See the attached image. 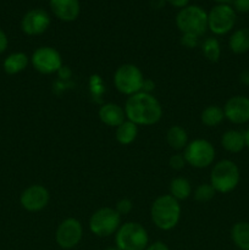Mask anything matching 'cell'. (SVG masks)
Instances as JSON below:
<instances>
[{"instance_id": "obj_1", "label": "cell", "mask_w": 249, "mask_h": 250, "mask_svg": "<svg viewBox=\"0 0 249 250\" xmlns=\"http://www.w3.org/2000/svg\"><path fill=\"white\" fill-rule=\"evenodd\" d=\"M124 114L127 120L137 126H151L160 121L163 107L159 100L150 93L138 92L129 95L126 100Z\"/></svg>"}, {"instance_id": "obj_2", "label": "cell", "mask_w": 249, "mask_h": 250, "mask_svg": "<svg viewBox=\"0 0 249 250\" xmlns=\"http://www.w3.org/2000/svg\"><path fill=\"white\" fill-rule=\"evenodd\" d=\"M151 221L163 231L172 229L181 217V205L177 199L170 194L160 195L154 200L150 209Z\"/></svg>"}, {"instance_id": "obj_3", "label": "cell", "mask_w": 249, "mask_h": 250, "mask_svg": "<svg viewBox=\"0 0 249 250\" xmlns=\"http://www.w3.org/2000/svg\"><path fill=\"white\" fill-rule=\"evenodd\" d=\"M241 180L239 168L233 161L221 160L212 167L210 173V185L216 192L227 194L236 189Z\"/></svg>"}, {"instance_id": "obj_4", "label": "cell", "mask_w": 249, "mask_h": 250, "mask_svg": "<svg viewBox=\"0 0 249 250\" xmlns=\"http://www.w3.org/2000/svg\"><path fill=\"white\" fill-rule=\"evenodd\" d=\"M176 24L183 34L200 37L208 29V12L197 5H188L180 10L176 16Z\"/></svg>"}, {"instance_id": "obj_5", "label": "cell", "mask_w": 249, "mask_h": 250, "mask_svg": "<svg viewBox=\"0 0 249 250\" xmlns=\"http://www.w3.org/2000/svg\"><path fill=\"white\" fill-rule=\"evenodd\" d=\"M116 247L120 250H145L148 232L138 222H126L116 232Z\"/></svg>"}, {"instance_id": "obj_6", "label": "cell", "mask_w": 249, "mask_h": 250, "mask_svg": "<svg viewBox=\"0 0 249 250\" xmlns=\"http://www.w3.org/2000/svg\"><path fill=\"white\" fill-rule=\"evenodd\" d=\"M144 76L142 71L133 63H124L120 66L114 75V84L120 93L133 95L142 92Z\"/></svg>"}, {"instance_id": "obj_7", "label": "cell", "mask_w": 249, "mask_h": 250, "mask_svg": "<svg viewBox=\"0 0 249 250\" xmlns=\"http://www.w3.org/2000/svg\"><path fill=\"white\" fill-rule=\"evenodd\" d=\"M121 226V215L112 208H102L90 216L89 229L98 237H109Z\"/></svg>"}, {"instance_id": "obj_8", "label": "cell", "mask_w": 249, "mask_h": 250, "mask_svg": "<svg viewBox=\"0 0 249 250\" xmlns=\"http://www.w3.org/2000/svg\"><path fill=\"white\" fill-rule=\"evenodd\" d=\"M237 15L228 4H217L208 12V28L216 36H224L232 31Z\"/></svg>"}, {"instance_id": "obj_9", "label": "cell", "mask_w": 249, "mask_h": 250, "mask_svg": "<svg viewBox=\"0 0 249 250\" xmlns=\"http://www.w3.org/2000/svg\"><path fill=\"white\" fill-rule=\"evenodd\" d=\"M183 156L193 167L204 168L214 161L215 148L207 139H194L187 144Z\"/></svg>"}, {"instance_id": "obj_10", "label": "cell", "mask_w": 249, "mask_h": 250, "mask_svg": "<svg viewBox=\"0 0 249 250\" xmlns=\"http://www.w3.org/2000/svg\"><path fill=\"white\" fill-rule=\"evenodd\" d=\"M32 65L43 75H51L62 67V59L59 51L51 46H41L32 55Z\"/></svg>"}, {"instance_id": "obj_11", "label": "cell", "mask_w": 249, "mask_h": 250, "mask_svg": "<svg viewBox=\"0 0 249 250\" xmlns=\"http://www.w3.org/2000/svg\"><path fill=\"white\" fill-rule=\"evenodd\" d=\"M83 229L78 220L73 217L63 220L56 229V243L62 249H71L77 246L82 239Z\"/></svg>"}, {"instance_id": "obj_12", "label": "cell", "mask_w": 249, "mask_h": 250, "mask_svg": "<svg viewBox=\"0 0 249 250\" xmlns=\"http://www.w3.org/2000/svg\"><path fill=\"white\" fill-rule=\"evenodd\" d=\"M50 194L44 186L33 185L22 192L20 202L24 210L31 212H37L43 210L48 205Z\"/></svg>"}, {"instance_id": "obj_13", "label": "cell", "mask_w": 249, "mask_h": 250, "mask_svg": "<svg viewBox=\"0 0 249 250\" xmlns=\"http://www.w3.org/2000/svg\"><path fill=\"white\" fill-rule=\"evenodd\" d=\"M50 26V16L43 9L29 10L21 21V28L27 36H41Z\"/></svg>"}, {"instance_id": "obj_14", "label": "cell", "mask_w": 249, "mask_h": 250, "mask_svg": "<svg viewBox=\"0 0 249 250\" xmlns=\"http://www.w3.org/2000/svg\"><path fill=\"white\" fill-rule=\"evenodd\" d=\"M225 119L234 125H244L249 122V98L244 95H234L226 102L224 106Z\"/></svg>"}, {"instance_id": "obj_15", "label": "cell", "mask_w": 249, "mask_h": 250, "mask_svg": "<svg viewBox=\"0 0 249 250\" xmlns=\"http://www.w3.org/2000/svg\"><path fill=\"white\" fill-rule=\"evenodd\" d=\"M51 12L60 21L72 22L80 16V0H50Z\"/></svg>"}, {"instance_id": "obj_16", "label": "cell", "mask_w": 249, "mask_h": 250, "mask_svg": "<svg viewBox=\"0 0 249 250\" xmlns=\"http://www.w3.org/2000/svg\"><path fill=\"white\" fill-rule=\"evenodd\" d=\"M99 119L110 127H119L126 119L124 109L115 103H107L99 109Z\"/></svg>"}, {"instance_id": "obj_17", "label": "cell", "mask_w": 249, "mask_h": 250, "mask_svg": "<svg viewBox=\"0 0 249 250\" xmlns=\"http://www.w3.org/2000/svg\"><path fill=\"white\" fill-rule=\"evenodd\" d=\"M221 144L225 150H227L228 153H241L246 148L244 132L237 131V129L226 131L221 138Z\"/></svg>"}, {"instance_id": "obj_18", "label": "cell", "mask_w": 249, "mask_h": 250, "mask_svg": "<svg viewBox=\"0 0 249 250\" xmlns=\"http://www.w3.org/2000/svg\"><path fill=\"white\" fill-rule=\"evenodd\" d=\"M228 46L234 54H244L249 51V29L241 28L234 31L229 37Z\"/></svg>"}, {"instance_id": "obj_19", "label": "cell", "mask_w": 249, "mask_h": 250, "mask_svg": "<svg viewBox=\"0 0 249 250\" xmlns=\"http://www.w3.org/2000/svg\"><path fill=\"white\" fill-rule=\"evenodd\" d=\"M138 134V126L129 120H124L119 127H116V141L122 146H128V144L133 143L134 139L137 138Z\"/></svg>"}, {"instance_id": "obj_20", "label": "cell", "mask_w": 249, "mask_h": 250, "mask_svg": "<svg viewBox=\"0 0 249 250\" xmlns=\"http://www.w3.org/2000/svg\"><path fill=\"white\" fill-rule=\"evenodd\" d=\"M28 65V56L24 53H14L4 60L2 67L7 75H16L23 71Z\"/></svg>"}, {"instance_id": "obj_21", "label": "cell", "mask_w": 249, "mask_h": 250, "mask_svg": "<svg viewBox=\"0 0 249 250\" xmlns=\"http://www.w3.org/2000/svg\"><path fill=\"white\" fill-rule=\"evenodd\" d=\"M166 141L173 150H182L188 144V134L183 127L172 126L166 133Z\"/></svg>"}, {"instance_id": "obj_22", "label": "cell", "mask_w": 249, "mask_h": 250, "mask_svg": "<svg viewBox=\"0 0 249 250\" xmlns=\"http://www.w3.org/2000/svg\"><path fill=\"white\" fill-rule=\"evenodd\" d=\"M231 238L241 250H249V222L234 224L231 229Z\"/></svg>"}, {"instance_id": "obj_23", "label": "cell", "mask_w": 249, "mask_h": 250, "mask_svg": "<svg viewBox=\"0 0 249 250\" xmlns=\"http://www.w3.org/2000/svg\"><path fill=\"white\" fill-rule=\"evenodd\" d=\"M192 194L190 182L185 177H176L170 183V195L177 200L187 199Z\"/></svg>"}, {"instance_id": "obj_24", "label": "cell", "mask_w": 249, "mask_h": 250, "mask_svg": "<svg viewBox=\"0 0 249 250\" xmlns=\"http://www.w3.org/2000/svg\"><path fill=\"white\" fill-rule=\"evenodd\" d=\"M200 119H202V122L207 127L219 126L225 119L224 109L217 106V105H209V106L203 110Z\"/></svg>"}, {"instance_id": "obj_25", "label": "cell", "mask_w": 249, "mask_h": 250, "mask_svg": "<svg viewBox=\"0 0 249 250\" xmlns=\"http://www.w3.org/2000/svg\"><path fill=\"white\" fill-rule=\"evenodd\" d=\"M202 50L205 58L212 62H216L221 55V48H220V43L216 38L205 39Z\"/></svg>"}, {"instance_id": "obj_26", "label": "cell", "mask_w": 249, "mask_h": 250, "mask_svg": "<svg viewBox=\"0 0 249 250\" xmlns=\"http://www.w3.org/2000/svg\"><path fill=\"white\" fill-rule=\"evenodd\" d=\"M215 193L216 190L210 183H203V185L198 186L195 189L194 199L199 203H207L215 197Z\"/></svg>"}, {"instance_id": "obj_27", "label": "cell", "mask_w": 249, "mask_h": 250, "mask_svg": "<svg viewBox=\"0 0 249 250\" xmlns=\"http://www.w3.org/2000/svg\"><path fill=\"white\" fill-rule=\"evenodd\" d=\"M186 164H187V161H186L185 156H183L182 154H175V155L171 156L170 160H168V165H170V167L176 171L182 170V168L186 166Z\"/></svg>"}, {"instance_id": "obj_28", "label": "cell", "mask_w": 249, "mask_h": 250, "mask_svg": "<svg viewBox=\"0 0 249 250\" xmlns=\"http://www.w3.org/2000/svg\"><path fill=\"white\" fill-rule=\"evenodd\" d=\"M132 209H133V204H132V202L129 199H127V198H124V199L119 200L116 204V211L119 212L120 215H127L129 214V212L132 211Z\"/></svg>"}, {"instance_id": "obj_29", "label": "cell", "mask_w": 249, "mask_h": 250, "mask_svg": "<svg viewBox=\"0 0 249 250\" xmlns=\"http://www.w3.org/2000/svg\"><path fill=\"white\" fill-rule=\"evenodd\" d=\"M232 7L239 14H248L249 12V0H232Z\"/></svg>"}, {"instance_id": "obj_30", "label": "cell", "mask_w": 249, "mask_h": 250, "mask_svg": "<svg viewBox=\"0 0 249 250\" xmlns=\"http://www.w3.org/2000/svg\"><path fill=\"white\" fill-rule=\"evenodd\" d=\"M198 39H199V37H195L193 34H183L182 38H181V44L186 48L192 49L198 45Z\"/></svg>"}, {"instance_id": "obj_31", "label": "cell", "mask_w": 249, "mask_h": 250, "mask_svg": "<svg viewBox=\"0 0 249 250\" xmlns=\"http://www.w3.org/2000/svg\"><path fill=\"white\" fill-rule=\"evenodd\" d=\"M7 43H9V42H7L6 34H5L4 31L0 29V54L4 53V51L6 50Z\"/></svg>"}, {"instance_id": "obj_32", "label": "cell", "mask_w": 249, "mask_h": 250, "mask_svg": "<svg viewBox=\"0 0 249 250\" xmlns=\"http://www.w3.org/2000/svg\"><path fill=\"white\" fill-rule=\"evenodd\" d=\"M170 5H172L173 7H178V9H183V7L188 6V2L189 0H166Z\"/></svg>"}, {"instance_id": "obj_33", "label": "cell", "mask_w": 249, "mask_h": 250, "mask_svg": "<svg viewBox=\"0 0 249 250\" xmlns=\"http://www.w3.org/2000/svg\"><path fill=\"white\" fill-rule=\"evenodd\" d=\"M145 250H170V249H168V247L166 246L165 243H163V242H155V243H153L151 246L146 247Z\"/></svg>"}, {"instance_id": "obj_34", "label": "cell", "mask_w": 249, "mask_h": 250, "mask_svg": "<svg viewBox=\"0 0 249 250\" xmlns=\"http://www.w3.org/2000/svg\"><path fill=\"white\" fill-rule=\"evenodd\" d=\"M154 89V82L149 80H144L143 88H142V92L144 93H150V90Z\"/></svg>"}, {"instance_id": "obj_35", "label": "cell", "mask_w": 249, "mask_h": 250, "mask_svg": "<svg viewBox=\"0 0 249 250\" xmlns=\"http://www.w3.org/2000/svg\"><path fill=\"white\" fill-rule=\"evenodd\" d=\"M239 80H241V82L243 83V84L249 85V70L243 71V72L239 75Z\"/></svg>"}, {"instance_id": "obj_36", "label": "cell", "mask_w": 249, "mask_h": 250, "mask_svg": "<svg viewBox=\"0 0 249 250\" xmlns=\"http://www.w3.org/2000/svg\"><path fill=\"white\" fill-rule=\"evenodd\" d=\"M244 138H246V146L249 149V127L247 128V131L244 132Z\"/></svg>"}, {"instance_id": "obj_37", "label": "cell", "mask_w": 249, "mask_h": 250, "mask_svg": "<svg viewBox=\"0 0 249 250\" xmlns=\"http://www.w3.org/2000/svg\"><path fill=\"white\" fill-rule=\"evenodd\" d=\"M214 1L217 4H229V2H232V0H214Z\"/></svg>"}, {"instance_id": "obj_38", "label": "cell", "mask_w": 249, "mask_h": 250, "mask_svg": "<svg viewBox=\"0 0 249 250\" xmlns=\"http://www.w3.org/2000/svg\"><path fill=\"white\" fill-rule=\"evenodd\" d=\"M105 250H120V249L117 248V247H116V248H115V247H114V248H107V249H105Z\"/></svg>"}]
</instances>
